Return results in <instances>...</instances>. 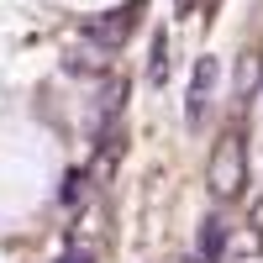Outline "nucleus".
Returning <instances> with one entry per match:
<instances>
[{
  "label": "nucleus",
  "mask_w": 263,
  "mask_h": 263,
  "mask_svg": "<svg viewBox=\"0 0 263 263\" xmlns=\"http://www.w3.org/2000/svg\"><path fill=\"white\" fill-rule=\"evenodd\" d=\"M216 263H263V232H253V227L227 232V242L216 248Z\"/></svg>",
  "instance_id": "nucleus-3"
},
{
  "label": "nucleus",
  "mask_w": 263,
  "mask_h": 263,
  "mask_svg": "<svg viewBox=\"0 0 263 263\" xmlns=\"http://www.w3.org/2000/svg\"><path fill=\"white\" fill-rule=\"evenodd\" d=\"M163 74H168V37L158 32V37H153V63H147V79H153V84H163Z\"/></svg>",
  "instance_id": "nucleus-4"
},
{
  "label": "nucleus",
  "mask_w": 263,
  "mask_h": 263,
  "mask_svg": "<svg viewBox=\"0 0 263 263\" xmlns=\"http://www.w3.org/2000/svg\"><path fill=\"white\" fill-rule=\"evenodd\" d=\"M205 190L216 195V200H242V190H248V142L237 137V132H227V137L211 147Z\"/></svg>",
  "instance_id": "nucleus-1"
},
{
  "label": "nucleus",
  "mask_w": 263,
  "mask_h": 263,
  "mask_svg": "<svg viewBox=\"0 0 263 263\" xmlns=\"http://www.w3.org/2000/svg\"><path fill=\"white\" fill-rule=\"evenodd\" d=\"M58 263H90V258H84V253H69V258H58Z\"/></svg>",
  "instance_id": "nucleus-7"
},
{
  "label": "nucleus",
  "mask_w": 263,
  "mask_h": 263,
  "mask_svg": "<svg viewBox=\"0 0 263 263\" xmlns=\"http://www.w3.org/2000/svg\"><path fill=\"white\" fill-rule=\"evenodd\" d=\"M216 79H221V63H216L211 53L195 63V74H190V100H184V116L200 126L205 121V111H211V90H216Z\"/></svg>",
  "instance_id": "nucleus-2"
},
{
  "label": "nucleus",
  "mask_w": 263,
  "mask_h": 263,
  "mask_svg": "<svg viewBox=\"0 0 263 263\" xmlns=\"http://www.w3.org/2000/svg\"><path fill=\"white\" fill-rule=\"evenodd\" d=\"M179 6V16H190V11H200V6H216V0H174Z\"/></svg>",
  "instance_id": "nucleus-5"
},
{
  "label": "nucleus",
  "mask_w": 263,
  "mask_h": 263,
  "mask_svg": "<svg viewBox=\"0 0 263 263\" xmlns=\"http://www.w3.org/2000/svg\"><path fill=\"white\" fill-rule=\"evenodd\" d=\"M253 232H263V200L253 205Z\"/></svg>",
  "instance_id": "nucleus-6"
}]
</instances>
